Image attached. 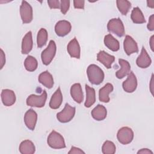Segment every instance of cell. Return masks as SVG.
<instances>
[{
	"mask_svg": "<svg viewBox=\"0 0 154 154\" xmlns=\"http://www.w3.org/2000/svg\"><path fill=\"white\" fill-rule=\"evenodd\" d=\"M88 81L94 85H99L104 79V72L96 64H90L87 69Z\"/></svg>",
	"mask_w": 154,
	"mask_h": 154,
	"instance_id": "1",
	"label": "cell"
},
{
	"mask_svg": "<svg viewBox=\"0 0 154 154\" xmlns=\"http://www.w3.org/2000/svg\"><path fill=\"white\" fill-rule=\"evenodd\" d=\"M49 147L55 149H63L66 147V144L63 137L58 132L53 130L49 135L47 140Z\"/></svg>",
	"mask_w": 154,
	"mask_h": 154,
	"instance_id": "2",
	"label": "cell"
},
{
	"mask_svg": "<svg viewBox=\"0 0 154 154\" xmlns=\"http://www.w3.org/2000/svg\"><path fill=\"white\" fill-rule=\"evenodd\" d=\"M57 51V46L55 42L51 40H50L48 47L42 51L41 54V58L43 64L47 66L49 64L54 58Z\"/></svg>",
	"mask_w": 154,
	"mask_h": 154,
	"instance_id": "3",
	"label": "cell"
},
{
	"mask_svg": "<svg viewBox=\"0 0 154 154\" xmlns=\"http://www.w3.org/2000/svg\"><path fill=\"white\" fill-rule=\"evenodd\" d=\"M108 31L118 37H123L125 34V27L120 18H114L109 20L107 24Z\"/></svg>",
	"mask_w": 154,
	"mask_h": 154,
	"instance_id": "4",
	"label": "cell"
},
{
	"mask_svg": "<svg viewBox=\"0 0 154 154\" xmlns=\"http://www.w3.org/2000/svg\"><path fill=\"white\" fill-rule=\"evenodd\" d=\"M47 99V93L43 90L41 95L31 94L26 99V105L31 107L42 108L45 106Z\"/></svg>",
	"mask_w": 154,
	"mask_h": 154,
	"instance_id": "5",
	"label": "cell"
},
{
	"mask_svg": "<svg viewBox=\"0 0 154 154\" xmlns=\"http://www.w3.org/2000/svg\"><path fill=\"white\" fill-rule=\"evenodd\" d=\"M75 111V107L70 106L69 103H66L64 109L57 114V118L61 123H67L74 117Z\"/></svg>",
	"mask_w": 154,
	"mask_h": 154,
	"instance_id": "6",
	"label": "cell"
},
{
	"mask_svg": "<svg viewBox=\"0 0 154 154\" xmlns=\"http://www.w3.org/2000/svg\"><path fill=\"white\" fill-rule=\"evenodd\" d=\"M117 138L121 144H128L132 142L134 138V132L129 127H123L118 131Z\"/></svg>",
	"mask_w": 154,
	"mask_h": 154,
	"instance_id": "7",
	"label": "cell"
},
{
	"mask_svg": "<svg viewBox=\"0 0 154 154\" xmlns=\"http://www.w3.org/2000/svg\"><path fill=\"white\" fill-rule=\"evenodd\" d=\"M20 14L23 23H29L32 20L33 13L32 7L25 1H22L20 7Z\"/></svg>",
	"mask_w": 154,
	"mask_h": 154,
	"instance_id": "8",
	"label": "cell"
},
{
	"mask_svg": "<svg viewBox=\"0 0 154 154\" xmlns=\"http://www.w3.org/2000/svg\"><path fill=\"white\" fill-rule=\"evenodd\" d=\"M72 29L70 23L65 20L58 21L55 26V31L59 37H64L67 35Z\"/></svg>",
	"mask_w": 154,
	"mask_h": 154,
	"instance_id": "9",
	"label": "cell"
},
{
	"mask_svg": "<svg viewBox=\"0 0 154 154\" xmlns=\"http://www.w3.org/2000/svg\"><path fill=\"white\" fill-rule=\"evenodd\" d=\"M122 87L123 90L127 93L134 92L137 87V79L132 72L128 75L127 79L123 82Z\"/></svg>",
	"mask_w": 154,
	"mask_h": 154,
	"instance_id": "10",
	"label": "cell"
},
{
	"mask_svg": "<svg viewBox=\"0 0 154 154\" xmlns=\"http://www.w3.org/2000/svg\"><path fill=\"white\" fill-rule=\"evenodd\" d=\"M123 48L125 53L128 55H130L132 54L138 52V48L137 42L134 38L129 35H126L123 42Z\"/></svg>",
	"mask_w": 154,
	"mask_h": 154,
	"instance_id": "11",
	"label": "cell"
},
{
	"mask_svg": "<svg viewBox=\"0 0 154 154\" xmlns=\"http://www.w3.org/2000/svg\"><path fill=\"white\" fill-rule=\"evenodd\" d=\"M37 120V114L32 109H28L24 116V122L26 126L30 130L35 129Z\"/></svg>",
	"mask_w": 154,
	"mask_h": 154,
	"instance_id": "12",
	"label": "cell"
},
{
	"mask_svg": "<svg viewBox=\"0 0 154 154\" xmlns=\"http://www.w3.org/2000/svg\"><path fill=\"white\" fill-rule=\"evenodd\" d=\"M137 65L142 69L149 67L152 63V60L144 47H142L141 53L136 60Z\"/></svg>",
	"mask_w": 154,
	"mask_h": 154,
	"instance_id": "13",
	"label": "cell"
},
{
	"mask_svg": "<svg viewBox=\"0 0 154 154\" xmlns=\"http://www.w3.org/2000/svg\"><path fill=\"white\" fill-rule=\"evenodd\" d=\"M67 50L71 57L77 59L80 58L81 49L79 44L76 37L73 38L68 43L67 46Z\"/></svg>",
	"mask_w": 154,
	"mask_h": 154,
	"instance_id": "14",
	"label": "cell"
},
{
	"mask_svg": "<svg viewBox=\"0 0 154 154\" xmlns=\"http://www.w3.org/2000/svg\"><path fill=\"white\" fill-rule=\"evenodd\" d=\"M97 60L101 63L106 68L110 69L112 63L115 60V57L108 54L104 51H100L97 54Z\"/></svg>",
	"mask_w": 154,
	"mask_h": 154,
	"instance_id": "15",
	"label": "cell"
},
{
	"mask_svg": "<svg viewBox=\"0 0 154 154\" xmlns=\"http://www.w3.org/2000/svg\"><path fill=\"white\" fill-rule=\"evenodd\" d=\"M1 99L5 106H10L16 102L15 93L11 90L4 89L1 92Z\"/></svg>",
	"mask_w": 154,
	"mask_h": 154,
	"instance_id": "16",
	"label": "cell"
},
{
	"mask_svg": "<svg viewBox=\"0 0 154 154\" xmlns=\"http://www.w3.org/2000/svg\"><path fill=\"white\" fill-rule=\"evenodd\" d=\"M33 41L31 31H28L23 37L22 41L21 52L23 54H28L32 48Z\"/></svg>",
	"mask_w": 154,
	"mask_h": 154,
	"instance_id": "17",
	"label": "cell"
},
{
	"mask_svg": "<svg viewBox=\"0 0 154 154\" xmlns=\"http://www.w3.org/2000/svg\"><path fill=\"white\" fill-rule=\"evenodd\" d=\"M70 94L73 99L77 103H81L84 99L81 85L79 83H75L71 86Z\"/></svg>",
	"mask_w": 154,
	"mask_h": 154,
	"instance_id": "18",
	"label": "cell"
},
{
	"mask_svg": "<svg viewBox=\"0 0 154 154\" xmlns=\"http://www.w3.org/2000/svg\"><path fill=\"white\" fill-rule=\"evenodd\" d=\"M113 91V85L111 83L106 84L99 91V99L100 102L103 103H108L109 102L110 98L109 94Z\"/></svg>",
	"mask_w": 154,
	"mask_h": 154,
	"instance_id": "19",
	"label": "cell"
},
{
	"mask_svg": "<svg viewBox=\"0 0 154 154\" xmlns=\"http://www.w3.org/2000/svg\"><path fill=\"white\" fill-rule=\"evenodd\" d=\"M119 63L121 68L116 72V76L118 79H122L131 72V65L128 61L121 58L119 59Z\"/></svg>",
	"mask_w": 154,
	"mask_h": 154,
	"instance_id": "20",
	"label": "cell"
},
{
	"mask_svg": "<svg viewBox=\"0 0 154 154\" xmlns=\"http://www.w3.org/2000/svg\"><path fill=\"white\" fill-rule=\"evenodd\" d=\"M91 114L94 120L97 121H102L106 118L107 111L103 105L99 104L93 109Z\"/></svg>",
	"mask_w": 154,
	"mask_h": 154,
	"instance_id": "21",
	"label": "cell"
},
{
	"mask_svg": "<svg viewBox=\"0 0 154 154\" xmlns=\"http://www.w3.org/2000/svg\"><path fill=\"white\" fill-rule=\"evenodd\" d=\"M63 102V95L60 89V87H58L55 93L52 94L49 106L51 108L56 109H58L61 105Z\"/></svg>",
	"mask_w": 154,
	"mask_h": 154,
	"instance_id": "22",
	"label": "cell"
},
{
	"mask_svg": "<svg viewBox=\"0 0 154 154\" xmlns=\"http://www.w3.org/2000/svg\"><path fill=\"white\" fill-rule=\"evenodd\" d=\"M40 83L48 88H51L54 85V79L52 75L48 71L41 73L38 78Z\"/></svg>",
	"mask_w": 154,
	"mask_h": 154,
	"instance_id": "23",
	"label": "cell"
},
{
	"mask_svg": "<svg viewBox=\"0 0 154 154\" xmlns=\"http://www.w3.org/2000/svg\"><path fill=\"white\" fill-rule=\"evenodd\" d=\"M105 45L111 51L116 52L120 49V43L111 34H107L104 37Z\"/></svg>",
	"mask_w": 154,
	"mask_h": 154,
	"instance_id": "24",
	"label": "cell"
},
{
	"mask_svg": "<svg viewBox=\"0 0 154 154\" xmlns=\"http://www.w3.org/2000/svg\"><path fill=\"white\" fill-rule=\"evenodd\" d=\"M19 150L22 154H33L35 151V147L31 141L26 140L21 142Z\"/></svg>",
	"mask_w": 154,
	"mask_h": 154,
	"instance_id": "25",
	"label": "cell"
},
{
	"mask_svg": "<svg viewBox=\"0 0 154 154\" xmlns=\"http://www.w3.org/2000/svg\"><path fill=\"white\" fill-rule=\"evenodd\" d=\"M86 91V100L84 103V106L87 108L91 107L96 102V92L95 90L85 84Z\"/></svg>",
	"mask_w": 154,
	"mask_h": 154,
	"instance_id": "26",
	"label": "cell"
},
{
	"mask_svg": "<svg viewBox=\"0 0 154 154\" xmlns=\"http://www.w3.org/2000/svg\"><path fill=\"white\" fill-rule=\"evenodd\" d=\"M131 18L134 23H143L146 22L143 13L138 7L134 8L132 10L131 14Z\"/></svg>",
	"mask_w": 154,
	"mask_h": 154,
	"instance_id": "27",
	"label": "cell"
},
{
	"mask_svg": "<svg viewBox=\"0 0 154 154\" xmlns=\"http://www.w3.org/2000/svg\"><path fill=\"white\" fill-rule=\"evenodd\" d=\"M24 66L27 71L34 72L38 67L37 60L34 57L29 55L24 61Z\"/></svg>",
	"mask_w": 154,
	"mask_h": 154,
	"instance_id": "28",
	"label": "cell"
},
{
	"mask_svg": "<svg viewBox=\"0 0 154 154\" xmlns=\"http://www.w3.org/2000/svg\"><path fill=\"white\" fill-rule=\"evenodd\" d=\"M48 32L46 29L41 28L37 34V43L38 48H42L46 45L48 41Z\"/></svg>",
	"mask_w": 154,
	"mask_h": 154,
	"instance_id": "29",
	"label": "cell"
},
{
	"mask_svg": "<svg viewBox=\"0 0 154 154\" xmlns=\"http://www.w3.org/2000/svg\"><path fill=\"white\" fill-rule=\"evenodd\" d=\"M116 4L119 11L123 15H126L131 7V2L127 0H117Z\"/></svg>",
	"mask_w": 154,
	"mask_h": 154,
	"instance_id": "30",
	"label": "cell"
},
{
	"mask_svg": "<svg viewBox=\"0 0 154 154\" xmlns=\"http://www.w3.org/2000/svg\"><path fill=\"white\" fill-rule=\"evenodd\" d=\"M116 147L113 142L106 140L102 147V151L103 154H114L116 153Z\"/></svg>",
	"mask_w": 154,
	"mask_h": 154,
	"instance_id": "31",
	"label": "cell"
},
{
	"mask_svg": "<svg viewBox=\"0 0 154 154\" xmlns=\"http://www.w3.org/2000/svg\"><path fill=\"white\" fill-rule=\"evenodd\" d=\"M70 7V1L61 0L60 1V9L63 14H66Z\"/></svg>",
	"mask_w": 154,
	"mask_h": 154,
	"instance_id": "32",
	"label": "cell"
},
{
	"mask_svg": "<svg viewBox=\"0 0 154 154\" xmlns=\"http://www.w3.org/2000/svg\"><path fill=\"white\" fill-rule=\"evenodd\" d=\"M48 4L51 9L60 8V2L58 0L48 1Z\"/></svg>",
	"mask_w": 154,
	"mask_h": 154,
	"instance_id": "33",
	"label": "cell"
},
{
	"mask_svg": "<svg viewBox=\"0 0 154 154\" xmlns=\"http://www.w3.org/2000/svg\"><path fill=\"white\" fill-rule=\"evenodd\" d=\"M84 3L85 1L84 0H75L73 1V5L75 8H79V9H84Z\"/></svg>",
	"mask_w": 154,
	"mask_h": 154,
	"instance_id": "34",
	"label": "cell"
},
{
	"mask_svg": "<svg viewBox=\"0 0 154 154\" xmlns=\"http://www.w3.org/2000/svg\"><path fill=\"white\" fill-rule=\"evenodd\" d=\"M147 27L149 31L154 30V14H152L149 17V23L147 25Z\"/></svg>",
	"mask_w": 154,
	"mask_h": 154,
	"instance_id": "35",
	"label": "cell"
},
{
	"mask_svg": "<svg viewBox=\"0 0 154 154\" xmlns=\"http://www.w3.org/2000/svg\"><path fill=\"white\" fill-rule=\"evenodd\" d=\"M5 64V55L2 49L0 50V69H2Z\"/></svg>",
	"mask_w": 154,
	"mask_h": 154,
	"instance_id": "36",
	"label": "cell"
},
{
	"mask_svg": "<svg viewBox=\"0 0 154 154\" xmlns=\"http://www.w3.org/2000/svg\"><path fill=\"white\" fill-rule=\"evenodd\" d=\"M68 153L70 154V153H75V154H81L83 153L84 154L85 152L84 151H82L81 149H80L79 148L72 146L71 147V149L70 150V151L68 152Z\"/></svg>",
	"mask_w": 154,
	"mask_h": 154,
	"instance_id": "37",
	"label": "cell"
},
{
	"mask_svg": "<svg viewBox=\"0 0 154 154\" xmlns=\"http://www.w3.org/2000/svg\"><path fill=\"white\" fill-rule=\"evenodd\" d=\"M138 154L139 153H141V154H153V152H152L150 150H149V149H141V150H140L138 152Z\"/></svg>",
	"mask_w": 154,
	"mask_h": 154,
	"instance_id": "38",
	"label": "cell"
},
{
	"mask_svg": "<svg viewBox=\"0 0 154 154\" xmlns=\"http://www.w3.org/2000/svg\"><path fill=\"white\" fill-rule=\"evenodd\" d=\"M153 37H154V35H152V37H150V41H149L150 48H151V49H152V51H153Z\"/></svg>",
	"mask_w": 154,
	"mask_h": 154,
	"instance_id": "39",
	"label": "cell"
},
{
	"mask_svg": "<svg viewBox=\"0 0 154 154\" xmlns=\"http://www.w3.org/2000/svg\"><path fill=\"white\" fill-rule=\"evenodd\" d=\"M153 74L152 75V78H151V80H150V91L152 94V95H153Z\"/></svg>",
	"mask_w": 154,
	"mask_h": 154,
	"instance_id": "40",
	"label": "cell"
},
{
	"mask_svg": "<svg viewBox=\"0 0 154 154\" xmlns=\"http://www.w3.org/2000/svg\"><path fill=\"white\" fill-rule=\"evenodd\" d=\"M147 6L150 8H153L154 7V1H147Z\"/></svg>",
	"mask_w": 154,
	"mask_h": 154,
	"instance_id": "41",
	"label": "cell"
}]
</instances>
